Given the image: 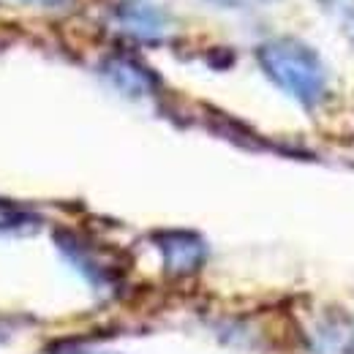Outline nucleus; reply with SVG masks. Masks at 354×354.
<instances>
[{
    "mask_svg": "<svg viewBox=\"0 0 354 354\" xmlns=\"http://www.w3.org/2000/svg\"><path fill=\"white\" fill-rule=\"evenodd\" d=\"M265 74L295 101L313 106L327 93V71L319 55L297 39H272L257 52Z\"/></svg>",
    "mask_w": 354,
    "mask_h": 354,
    "instance_id": "f257e3e1",
    "label": "nucleus"
},
{
    "mask_svg": "<svg viewBox=\"0 0 354 354\" xmlns=\"http://www.w3.org/2000/svg\"><path fill=\"white\" fill-rule=\"evenodd\" d=\"M158 248L167 267L175 272H194L205 262V243L191 232H164L158 234Z\"/></svg>",
    "mask_w": 354,
    "mask_h": 354,
    "instance_id": "f03ea898",
    "label": "nucleus"
},
{
    "mask_svg": "<svg viewBox=\"0 0 354 354\" xmlns=\"http://www.w3.org/2000/svg\"><path fill=\"white\" fill-rule=\"evenodd\" d=\"M123 25L136 36H156L164 28V17L153 6H123Z\"/></svg>",
    "mask_w": 354,
    "mask_h": 354,
    "instance_id": "7ed1b4c3",
    "label": "nucleus"
},
{
    "mask_svg": "<svg viewBox=\"0 0 354 354\" xmlns=\"http://www.w3.org/2000/svg\"><path fill=\"white\" fill-rule=\"evenodd\" d=\"M106 74L118 88L129 90V93H145L150 88V74L145 68H139L136 63H131V60H112Z\"/></svg>",
    "mask_w": 354,
    "mask_h": 354,
    "instance_id": "20e7f679",
    "label": "nucleus"
},
{
    "mask_svg": "<svg viewBox=\"0 0 354 354\" xmlns=\"http://www.w3.org/2000/svg\"><path fill=\"white\" fill-rule=\"evenodd\" d=\"M19 3H28V6H60L66 0H19Z\"/></svg>",
    "mask_w": 354,
    "mask_h": 354,
    "instance_id": "39448f33",
    "label": "nucleus"
}]
</instances>
